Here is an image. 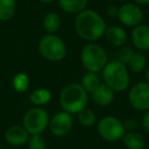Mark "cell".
I'll use <instances>...</instances> for the list:
<instances>
[{
    "instance_id": "1",
    "label": "cell",
    "mask_w": 149,
    "mask_h": 149,
    "mask_svg": "<svg viewBox=\"0 0 149 149\" xmlns=\"http://www.w3.org/2000/svg\"><path fill=\"white\" fill-rule=\"evenodd\" d=\"M74 30L83 40L93 42L100 39L106 30L104 19L93 9H85L74 19Z\"/></svg>"
},
{
    "instance_id": "2",
    "label": "cell",
    "mask_w": 149,
    "mask_h": 149,
    "mask_svg": "<svg viewBox=\"0 0 149 149\" xmlns=\"http://www.w3.org/2000/svg\"><path fill=\"white\" fill-rule=\"evenodd\" d=\"M59 103L63 111L77 114L87 105L88 92L82 87L81 84H68L60 91Z\"/></svg>"
},
{
    "instance_id": "3",
    "label": "cell",
    "mask_w": 149,
    "mask_h": 149,
    "mask_svg": "<svg viewBox=\"0 0 149 149\" xmlns=\"http://www.w3.org/2000/svg\"><path fill=\"white\" fill-rule=\"evenodd\" d=\"M101 72L103 83L113 92H123L130 85L128 68L118 60L108 61Z\"/></svg>"
},
{
    "instance_id": "4",
    "label": "cell",
    "mask_w": 149,
    "mask_h": 149,
    "mask_svg": "<svg viewBox=\"0 0 149 149\" xmlns=\"http://www.w3.org/2000/svg\"><path fill=\"white\" fill-rule=\"evenodd\" d=\"M82 65L87 72H99L108 62V56L103 47L96 43H88L82 48L81 54Z\"/></svg>"
},
{
    "instance_id": "5",
    "label": "cell",
    "mask_w": 149,
    "mask_h": 149,
    "mask_svg": "<svg viewBox=\"0 0 149 149\" xmlns=\"http://www.w3.org/2000/svg\"><path fill=\"white\" fill-rule=\"evenodd\" d=\"M39 52L46 60L52 62L61 61L66 56V45L64 41L54 34L43 36L39 42Z\"/></svg>"
},
{
    "instance_id": "6",
    "label": "cell",
    "mask_w": 149,
    "mask_h": 149,
    "mask_svg": "<svg viewBox=\"0 0 149 149\" xmlns=\"http://www.w3.org/2000/svg\"><path fill=\"white\" fill-rule=\"evenodd\" d=\"M49 114L44 108L34 107L25 113L23 127L30 135L42 134L49 126Z\"/></svg>"
},
{
    "instance_id": "7",
    "label": "cell",
    "mask_w": 149,
    "mask_h": 149,
    "mask_svg": "<svg viewBox=\"0 0 149 149\" xmlns=\"http://www.w3.org/2000/svg\"><path fill=\"white\" fill-rule=\"evenodd\" d=\"M97 132L103 140L107 142H116L123 138L126 130L122 120L116 116H107L98 122Z\"/></svg>"
},
{
    "instance_id": "8",
    "label": "cell",
    "mask_w": 149,
    "mask_h": 149,
    "mask_svg": "<svg viewBox=\"0 0 149 149\" xmlns=\"http://www.w3.org/2000/svg\"><path fill=\"white\" fill-rule=\"evenodd\" d=\"M129 103L138 111L149 110V84L145 82L136 83L129 91Z\"/></svg>"
},
{
    "instance_id": "9",
    "label": "cell",
    "mask_w": 149,
    "mask_h": 149,
    "mask_svg": "<svg viewBox=\"0 0 149 149\" xmlns=\"http://www.w3.org/2000/svg\"><path fill=\"white\" fill-rule=\"evenodd\" d=\"M116 17L122 25L134 28L142 24L143 19H144V13L141 9L140 5L136 3H125L118 7Z\"/></svg>"
},
{
    "instance_id": "10",
    "label": "cell",
    "mask_w": 149,
    "mask_h": 149,
    "mask_svg": "<svg viewBox=\"0 0 149 149\" xmlns=\"http://www.w3.org/2000/svg\"><path fill=\"white\" fill-rule=\"evenodd\" d=\"M74 125V118L66 111H59L55 113L49 120V129L56 137H63L70 132Z\"/></svg>"
},
{
    "instance_id": "11",
    "label": "cell",
    "mask_w": 149,
    "mask_h": 149,
    "mask_svg": "<svg viewBox=\"0 0 149 149\" xmlns=\"http://www.w3.org/2000/svg\"><path fill=\"white\" fill-rule=\"evenodd\" d=\"M132 43L139 51H149V26L140 24L133 28L131 33Z\"/></svg>"
},
{
    "instance_id": "12",
    "label": "cell",
    "mask_w": 149,
    "mask_h": 149,
    "mask_svg": "<svg viewBox=\"0 0 149 149\" xmlns=\"http://www.w3.org/2000/svg\"><path fill=\"white\" fill-rule=\"evenodd\" d=\"M4 138L8 144L13 146H23L27 144L30 134L22 126H11L5 131Z\"/></svg>"
},
{
    "instance_id": "13",
    "label": "cell",
    "mask_w": 149,
    "mask_h": 149,
    "mask_svg": "<svg viewBox=\"0 0 149 149\" xmlns=\"http://www.w3.org/2000/svg\"><path fill=\"white\" fill-rule=\"evenodd\" d=\"M91 98L96 105L104 107L112 103L114 99V92L107 85L101 83L91 93Z\"/></svg>"
},
{
    "instance_id": "14",
    "label": "cell",
    "mask_w": 149,
    "mask_h": 149,
    "mask_svg": "<svg viewBox=\"0 0 149 149\" xmlns=\"http://www.w3.org/2000/svg\"><path fill=\"white\" fill-rule=\"evenodd\" d=\"M107 42L113 47H122L125 46L128 41V34L126 30L118 26H111L109 28H106L104 33Z\"/></svg>"
},
{
    "instance_id": "15",
    "label": "cell",
    "mask_w": 149,
    "mask_h": 149,
    "mask_svg": "<svg viewBox=\"0 0 149 149\" xmlns=\"http://www.w3.org/2000/svg\"><path fill=\"white\" fill-rule=\"evenodd\" d=\"M60 9L70 15H78L87 9L88 0H57Z\"/></svg>"
},
{
    "instance_id": "16",
    "label": "cell",
    "mask_w": 149,
    "mask_h": 149,
    "mask_svg": "<svg viewBox=\"0 0 149 149\" xmlns=\"http://www.w3.org/2000/svg\"><path fill=\"white\" fill-rule=\"evenodd\" d=\"M122 140L128 149H143L145 146L144 137L136 131L125 133Z\"/></svg>"
},
{
    "instance_id": "17",
    "label": "cell",
    "mask_w": 149,
    "mask_h": 149,
    "mask_svg": "<svg viewBox=\"0 0 149 149\" xmlns=\"http://www.w3.org/2000/svg\"><path fill=\"white\" fill-rule=\"evenodd\" d=\"M147 64V58L142 51H134L130 60L127 63V68L133 72L139 74L145 70Z\"/></svg>"
},
{
    "instance_id": "18",
    "label": "cell",
    "mask_w": 149,
    "mask_h": 149,
    "mask_svg": "<svg viewBox=\"0 0 149 149\" xmlns=\"http://www.w3.org/2000/svg\"><path fill=\"white\" fill-rule=\"evenodd\" d=\"M43 28L48 34H54L61 27V19L60 15L56 13H48L44 17L42 22Z\"/></svg>"
},
{
    "instance_id": "19",
    "label": "cell",
    "mask_w": 149,
    "mask_h": 149,
    "mask_svg": "<svg viewBox=\"0 0 149 149\" xmlns=\"http://www.w3.org/2000/svg\"><path fill=\"white\" fill-rule=\"evenodd\" d=\"M52 93L50 90L46 88H39V89L34 90L30 95V101L36 106L45 105L51 100Z\"/></svg>"
},
{
    "instance_id": "20",
    "label": "cell",
    "mask_w": 149,
    "mask_h": 149,
    "mask_svg": "<svg viewBox=\"0 0 149 149\" xmlns=\"http://www.w3.org/2000/svg\"><path fill=\"white\" fill-rule=\"evenodd\" d=\"M17 11L15 0H0V21H10Z\"/></svg>"
},
{
    "instance_id": "21",
    "label": "cell",
    "mask_w": 149,
    "mask_h": 149,
    "mask_svg": "<svg viewBox=\"0 0 149 149\" xmlns=\"http://www.w3.org/2000/svg\"><path fill=\"white\" fill-rule=\"evenodd\" d=\"M80 84L88 93H92L101 84V81H100V78L97 74V72H87L82 77Z\"/></svg>"
},
{
    "instance_id": "22",
    "label": "cell",
    "mask_w": 149,
    "mask_h": 149,
    "mask_svg": "<svg viewBox=\"0 0 149 149\" xmlns=\"http://www.w3.org/2000/svg\"><path fill=\"white\" fill-rule=\"evenodd\" d=\"M78 122L82 127L85 128H91L96 124V116L95 112L90 108H83L81 111L78 112Z\"/></svg>"
},
{
    "instance_id": "23",
    "label": "cell",
    "mask_w": 149,
    "mask_h": 149,
    "mask_svg": "<svg viewBox=\"0 0 149 149\" xmlns=\"http://www.w3.org/2000/svg\"><path fill=\"white\" fill-rule=\"evenodd\" d=\"M13 87L19 93H25L30 87V78L25 72H19L13 79Z\"/></svg>"
},
{
    "instance_id": "24",
    "label": "cell",
    "mask_w": 149,
    "mask_h": 149,
    "mask_svg": "<svg viewBox=\"0 0 149 149\" xmlns=\"http://www.w3.org/2000/svg\"><path fill=\"white\" fill-rule=\"evenodd\" d=\"M29 149H45L46 148V141L45 138L42 136V134L31 135L28 141Z\"/></svg>"
},
{
    "instance_id": "25",
    "label": "cell",
    "mask_w": 149,
    "mask_h": 149,
    "mask_svg": "<svg viewBox=\"0 0 149 149\" xmlns=\"http://www.w3.org/2000/svg\"><path fill=\"white\" fill-rule=\"evenodd\" d=\"M133 53H134V51H133V49L130 46H122V47H120L118 53H116V56H118L116 60L123 62L124 64H127L129 60H130L131 56L133 55Z\"/></svg>"
},
{
    "instance_id": "26",
    "label": "cell",
    "mask_w": 149,
    "mask_h": 149,
    "mask_svg": "<svg viewBox=\"0 0 149 149\" xmlns=\"http://www.w3.org/2000/svg\"><path fill=\"white\" fill-rule=\"evenodd\" d=\"M123 124H124L125 130L127 132H133V131H136L137 128H138V123L134 118H128Z\"/></svg>"
},
{
    "instance_id": "27",
    "label": "cell",
    "mask_w": 149,
    "mask_h": 149,
    "mask_svg": "<svg viewBox=\"0 0 149 149\" xmlns=\"http://www.w3.org/2000/svg\"><path fill=\"white\" fill-rule=\"evenodd\" d=\"M141 126L146 132L149 133V110L144 111L141 118Z\"/></svg>"
},
{
    "instance_id": "28",
    "label": "cell",
    "mask_w": 149,
    "mask_h": 149,
    "mask_svg": "<svg viewBox=\"0 0 149 149\" xmlns=\"http://www.w3.org/2000/svg\"><path fill=\"white\" fill-rule=\"evenodd\" d=\"M118 7L116 6V5H110L105 10L106 15L109 17H118Z\"/></svg>"
},
{
    "instance_id": "29",
    "label": "cell",
    "mask_w": 149,
    "mask_h": 149,
    "mask_svg": "<svg viewBox=\"0 0 149 149\" xmlns=\"http://www.w3.org/2000/svg\"><path fill=\"white\" fill-rule=\"evenodd\" d=\"M138 5H149V0H134Z\"/></svg>"
},
{
    "instance_id": "30",
    "label": "cell",
    "mask_w": 149,
    "mask_h": 149,
    "mask_svg": "<svg viewBox=\"0 0 149 149\" xmlns=\"http://www.w3.org/2000/svg\"><path fill=\"white\" fill-rule=\"evenodd\" d=\"M145 78H146V82L149 84V66L147 68L146 72H145Z\"/></svg>"
},
{
    "instance_id": "31",
    "label": "cell",
    "mask_w": 149,
    "mask_h": 149,
    "mask_svg": "<svg viewBox=\"0 0 149 149\" xmlns=\"http://www.w3.org/2000/svg\"><path fill=\"white\" fill-rule=\"evenodd\" d=\"M42 3H45V4H50V3H53L56 0H40Z\"/></svg>"
},
{
    "instance_id": "32",
    "label": "cell",
    "mask_w": 149,
    "mask_h": 149,
    "mask_svg": "<svg viewBox=\"0 0 149 149\" xmlns=\"http://www.w3.org/2000/svg\"><path fill=\"white\" fill-rule=\"evenodd\" d=\"M0 149H1V144H0Z\"/></svg>"
},
{
    "instance_id": "33",
    "label": "cell",
    "mask_w": 149,
    "mask_h": 149,
    "mask_svg": "<svg viewBox=\"0 0 149 149\" xmlns=\"http://www.w3.org/2000/svg\"><path fill=\"white\" fill-rule=\"evenodd\" d=\"M120 1H124V0H120Z\"/></svg>"
}]
</instances>
